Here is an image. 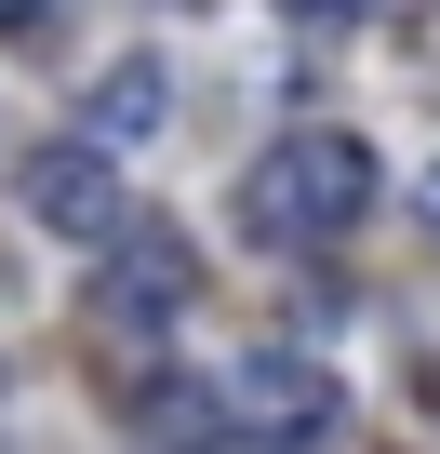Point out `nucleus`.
<instances>
[{
  "instance_id": "obj_1",
  "label": "nucleus",
  "mask_w": 440,
  "mask_h": 454,
  "mask_svg": "<svg viewBox=\"0 0 440 454\" xmlns=\"http://www.w3.org/2000/svg\"><path fill=\"white\" fill-rule=\"evenodd\" d=\"M360 214H374V147L360 134H281L241 174V227L254 241H347Z\"/></svg>"
},
{
  "instance_id": "obj_2",
  "label": "nucleus",
  "mask_w": 440,
  "mask_h": 454,
  "mask_svg": "<svg viewBox=\"0 0 440 454\" xmlns=\"http://www.w3.org/2000/svg\"><path fill=\"white\" fill-rule=\"evenodd\" d=\"M228 414H241V441L294 454V441H334L347 387H334V361H294V348H254V361H228Z\"/></svg>"
},
{
  "instance_id": "obj_3",
  "label": "nucleus",
  "mask_w": 440,
  "mask_h": 454,
  "mask_svg": "<svg viewBox=\"0 0 440 454\" xmlns=\"http://www.w3.org/2000/svg\"><path fill=\"white\" fill-rule=\"evenodd\" d=\"M27 214L54 227V241H120V147H94V134L41 147L27 160Z\"/></svg>"
},
{
  "instance_id": "obj_4",
  "label": "nucleus",
  "mask_w": 440,
  "mask_h": 454,
  "mask_svg": "<svg viewBox=\"0 0 440 454\" xmlns=\"http://www.w3.org/2000/svg\"><path fill=\"white\" fill-rule=\"evenodd\" d=\"M120 414H134V441H147V454H241V414H228V387L160 374V361H134V374H120Z\"/></svg>"
},
{
  "instance_id": "obj_5",
  "label": "nucleus",
  "mask_w": 440,
  "mask_h": 454,
  "mask_svg": "<svg viewBox=\"0 0 440 454\" xmlns=\"http://www.w3.org/2000/svg\"><path fill=\"white\" fill-rule=\"evenodd\" d=\"M187 241H174V227H120V268H107V308L120 321H160V308H187Z\"/></svg>"
},
{
  "instance_id": "obj_6",
  "label": "nucleus",
  "mask_w": 440,
  "mask_h": 454,
  "mask_svg": "<svg viewBox=\"0 0 440 454\" xmlns=\"http://www.w3.org/2000/svg\"><path fill=\"white\" fill-rule=\"evenodd\" d=\"M160 107H174V81H160V54H134V67H107V81H94L81 134H94V147H147V134H160Z\"/></svg>"
},
{
  "instance_id": "obj_7",
  "label": "nucleus",
  "mask_w": 440,
  "mask_h": 454,
  "mask_svg": "<svg viewBox=\"0 0 440 454\" xmlns=\"http://www.w3.org/2000/svg\"><path fill=\"white\" fill-rule=\"evenodd\" d=\"M347 14H360V0H281V27H307V41H334Z\"/></svg>"
},
{
  "instance_id": "obj_8",
  "label": "nucleus",
  "mask_w": 440,
  "mask_h": 454,
  "mask_svg": "<svg viewBox=\"0 0 440 454\" xmlns=\"http://www.w3.org/2000/svg\"><path fill=\"white\" fill-rule=\"evenodd\" d=\"M27 27H41V0H0V41H27Z\"/></svg>"
},
{
  "instance_id": "obj_9",
  "label": "nucleus",
  "mask_w": 440,
  "mask_h": 454,
  "mask_svg": "<svg viewBox=\"0 0 440 454\" xmlns=\"http://www.w3.org/2000/svg\"><path fill=\"white\" fill-rule=\"evenodd\" d=\"M413 401H427V414H440V361H427V374H413Z\"/></svg>"
}]
</instances>
